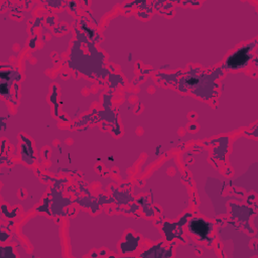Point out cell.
Here are the masks:
<instances>
[{
    "instance_id": "2",
    "label": "cell",
    "mask_w": 258,
    "mask_h": 258,
    "mask_svg": "<svg viewBox=\"0 0 258 258\" xmlns=\"http://www.w3.org/2000/svg\"><path fill=\"white\" fill-rule=\"evenodd\" d=\"M214 229V225L210 222H207L203 218H192L187 224V230L190 234L196 236L200 242L207 241L211 244L210 235Z\"/></svg>"
},
{
    "instance_id": "1",
    "label": "cell",
    "mask_w": 258,
    "mask_h": 258,
    "mask_svg": "<svg viewBox=\"0 0 258 258\" xmlns=\"http://www.w3.org/2000/svg\"><path fill=\"white\" fill-rule=\"evenodd\" d=\"M253 45L254 43L247 44L245 46L238 48L235 52L230 54L226 59L224 68L231 69V70H238V69L245 68L253 57V54L251 53Z\"/></svg>"
}]
</instances>
